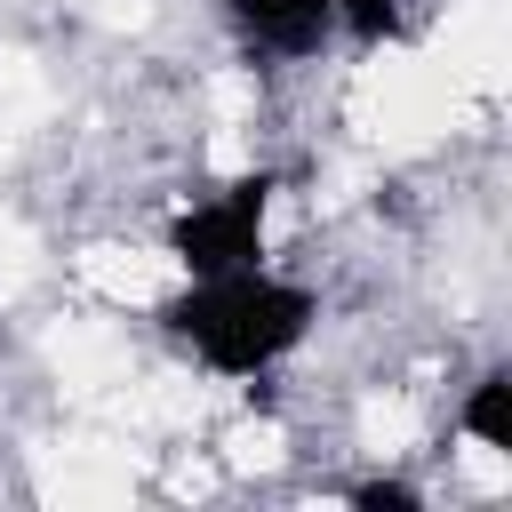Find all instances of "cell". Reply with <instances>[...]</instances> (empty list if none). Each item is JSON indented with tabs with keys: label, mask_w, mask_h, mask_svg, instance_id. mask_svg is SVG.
<instances>
[{
	"label": "cell",
	"mask_w": 512,
	"mask_h": 512,
	"mask_svg": "<svg viewBox=\"0 0 512 512\" xmlns=\"http://www.w3.org/2000/svg\"><path fill=\"white\" fill-rule=\"evenodd\" d=\"M152 320L192 368H208L224 384H248V376H272L280 360H296L312 344L320 288L296 280V272H272V264H240V272L184 280Z\"/></svg>",
	"instance_id": "obj_1"
},
{
	"label": "cell",
	"mask_w": 512,
	"mask_h": 512,
	"mask_svg": "<svg viewBox=\"0 0 512 512\" xmlns=\"http://www.w3.org/2000/svg\"><path fill=\"white\" fill-rule=\"evenodd\" d=\"M272 208H280V176L272 168H240L232 184L184 200L160 232V256L200 280V272H240V264H264L272 248Z\"/></svg>",
	"instance_id": "obj_2"
},
{
	"label": "cell",
	"mask_w": 512,
	"mask_h": 512,
	"mask_svg": "<svg viewBox=\"0 0 512 512\" xmlns=\"http://www.w3.org/2000/svg\"><path fill=\"white\" fill-rule=\"evenodd\" d=\"M216 16L248 64H312L336 48L328 0H216Z\"/></svg>",
	"instance_id": "obj_3"
},
{
	"label": "cell",
	"mask_w": 512,
	"mask_h": 512,
	"mask_svg": "<svg viewBox=\"0 0 512 512\" xmlns=\"http://www.w3.org/2000/svg\"><path fill=\"white\" fill-rule=\"evenodd\" d=\"M448 432L480 456H512V360H488L464 392H456V416Z\"/></svg>",
	"instance_id": "obj_4"
},
{
	"label": "cell",
	"mask_w": 512,
	"mask_h": 512,
	"mask_svg": "<svg viewBox=\"0 0 512 512\" xmlns=\"http://www.w3.org/2000/svg\"><path fill=\"white\" fill-rule=\"evenodd\" d=\"M336 40L352 48H400L408 40V0H328Z\"/></svg>",
	"instance_id": "obj_5"
},
{
	"label": "cell",
	"mask_w": 512,
	"mask_h": 512,
	"mask_svg": "<svg viewBox=\"0 0 512 512\" xmlns=\"http://www.w3.org/2000/svg\"><path fill=\"white\" fill-rule=\"evenodd\" d=\"M344 504H360V512H424L432 496H424V480H408V472H368V480L344 488Z\"/></svg>",
	"instance_id": "obj_6"
}]
</instances>
